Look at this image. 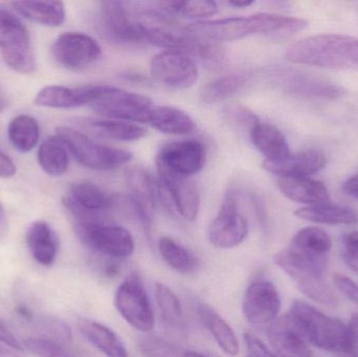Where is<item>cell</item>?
Masks as SVG:
<instances>
[{
	"instance_id": "1",
	"label": "cell",
	"mask_w": 358,
	"mask_h": 357,
	"mask_svg": "<svg viewBox=\"0 0 358 357\" xmlns=\"http://www.w3.org/2000/svg\"><path fill=\"white\" fill-rule=\"evenodd\" d=\"M308 21L271 13H257L248 17H231L217 20L198 21L183 27L200 39L213 42L235 41L252 35H294L306 29Z\"/></svg>"
},
{
	"instance_id": "2",
	"label": "cell",
	"mask_w": 358,
	"mask_h": 357,
	"mask_svg": "<svg viewBox=\"0 0 358 357\" xmlns=\"http://www.w3.org/2000/svg\"><path fill=\"white\" fill-rule=\"evenodd\" d=\"M286 318L299 335L317 349L343 354L348 351L347 325L323 314L315 306L296 300Z\"/></svg>"
},
{
	"instance_id": "3",
	"label": "cell",
	"mask_w": 358,
	"mask_h": 357,
	"mask_svg": "<svg viewBox=\"0 0 358 357\" xmlns=\"http://www.w3.org/2000/svg\"><path fill=\"white\" fill-rule=\"evenodd\" d=\"M275 262L303 295L322 305H336V295L326 282V261L311 259L289 247L278 253Z\"/></svg>"
},
{
	"instance_id": "4",
	"label": "cell",
	"mask_w": 358,
	"mask_h": 357,
	"mask_svg": "<svg viewBox=\"0 0 358 357\" xmlns=\"http://www.w3.org/2000/svg\"><path fill=\"white\" fill-rule=\"evenodd\" d=\"M351 38L338 34L304 38L287 48L285 58L294 64L330 69L347 68L352 66L349 61Z\"/></svg>"
},
{
	"instance_id": "5",
	"label": "cell",
	"mask_w": 358,
	"mask_h": 357,
	"mask_svg": "<svg viewBox=\"0 0 358 357\" xmlns=\"http://www.w3.org/2000/svg\"><path fill=\"white\" fill-rule=\"evenodd\" d=\"M56 132L76 161L88 169L113 171L127 165L134 157L129 151L99 144L73 128L59 127Z\"/></svg>"
},
{
	"instance_id": "6",
	"label": "cell",
	"mask_w": 358,
	"mask_h": 357,
	"mask_svg": "<svg viewBox=\"0 0 358 357\" xmlns=\"http://www.w3.org/2000/svg\"><path fill=\"white\" fill-rule=\"evenodd\" d=\"M82 242L106 259H127L136 249V241L127 228L108 221L76 224Z\"/></svg>"
},
{
	"instance_id": "7",
	"label": "cell",
	"mask_w": 358,
	"mask_h": 357,
	"mask_svg": "<svg viewBox=\"0 0 358 357\" xmlns=\"http://www.w3.org/2000/svg\"><path fill=\"white\" fill-rule=\"evenodd\" d=\"M115 309L128 325L149 333L155 328V314L142 279L136 272L130 274L115 293Z\"/></svg>"
},
{
	"instance_id": "8",
	"label": "cell",
	"mask_w": 358,
	"mask_h": 357,
	"mask_svg": "<svg viewBox=\"0 0 358 357\" xmlns=\"http://www.w3.org/2000/svg\"><path fill=\"white\" fill-rule=\"evenodd\" d=\"M0 52L4 62L21 73L36 69L31 39L27 27L8 10L0 8Z\"/></svg>"
},
{
	"instance_id": "9",
	"label": "cell",
	"mask_w": 358,
	"mask_h": 357,
	"mask_svg": "<svg viewBox=\"0 0 358 357\" xmlns=\"http://www.w3.org/2000/svg\"><path fill=\"white\" fill-rule=\"evenodd\" d=\"M90 107L103 119L145 124L149 123L155 105L148 96L107 85Z\"/></svg>"
},
{
	"instance_id": "10",
	"label": "cell",
	"mask_w": 358,
	"mask_h": 357,
	"mask_svg": "<svg viewBox=\"0 0 358 357\" xmlns=\"http://www.w3.org/2000/svg\"><path fill=\"white\" fill-rule=\"evenodd\" d=\"M248 221L240 212L237 195L231 191L225 195L218 214L208 226V240L217 249H234L248 238Z\"/></svg>"
},
{
	"instance_id": "11",
	"label": "cell",
	"mask_w": 358,
	"mask_h": 357,
	"mask_svg": "<svg viewBox=\"0 0 358 357\" xmlns=\"http://www.w3.org/2000/svg\"><path fill=\"white\" fill-rule=\"evenodd\" d=\"M281 306V297L273 282L254 281L244 293L242 314L252 328L266 331L279 319Z\"/></svg>"
},
{
	"instance_id": "12",
	"label": "cell",
	"mask_w": 358,
	"mask_h": 357,
	"mask_svg": "<svg viewBox=\"0 0 358 357\" xmlns=\"http://www.w3.org/2000/svg\"><path fill=\"white\" fill-rule=\"evenodd\" d=\"M62 203L75 224H87L106 221L105 214L113 207V198L96 184L80 182L71 187Z\"/></svg>"
},
{
	"instance_id": "13",
	"label": "cell",
	"mask_w": 358,
	"mask_h": 357,
	"mask_svg": "<svg viewBox=\"0 0 358 357\" xmlns=\"http://www.w3.org/2000/svg\"><path fill=\"white\" fill-rule=\"evenodd\" d=\"M150 73L159 83L176 89H187L197 82V65L191 57L174 50L155 54L150 62Z\"/></svg>"
},
{
	"instance_id": "14",
	"label": "cell",
	"mask_w": 358,
	"mask_h": 357,
	"mask_svg": "<svg viewBox=\"0 0 358 357\" xmlns=\"http://www.w3.org/2000/svg\"><path fill=\"white\" fill-rule=\"evenodd\" d=\"M206 147L197 140H178L164 145L157 157V167L185 177H192L203 169Z\"/></svg>"
},
{
	"instance_id": "15",
	"label": "cell",
	"mask_w": 358,
	"mask_h": 357,
	"mask_svg": "<svg viewBox=\"0 0 358 357\" xmlns=\"http://www.w3.org/2000/svg\"><path fill=\"white\" fill-rule=\"evenodd\" d=\"M52 54L62 66L69 69H81L96 63L102 56V48L90 36L69 31L55 40Z\"/></svg>"
},
{
	"instance_id": "16",
	"label": "cell",
	"mask_w": 358,
	"mask_h": 357,
	"mask_svg": "<svg viewBox=\"0 0 358 357\" xmlns=\"http://www.w3.org/2000/svg\"><path fill=\"white\" fill-rule=\"evenodd\" d=\"M101 25L107 37L121 43H140L146 41L145 27L134 18L124 2H101Z\"/></svg>"
},
{
	"instance_id": "17",
	"label": "cell",
	"mask_w": 358,
	"mask_h": 357,
	"mask_svg": "<svg viewBox=\"0 0 358 357\" xmlns=\"http://www.w3.org/2000/svg\"><path fill=\"white\" fill-rule=\"evenodd\" d=\"M159 188L169 197L176 212L187 221H195L200 209L197 186L191 177L176 175L157 167Z\"/></svg>"
},
{
	"instance_id": "18",
	"label": "cell",
	"mask_w": 358,
	"mask_h": 357,
	"mask_svg": "<svg viewBox=\"0 0 358 357\" xmlns=\"http://www.w3.org/2000/svg\"><path fill=\"white\" fill-rule=\"evenodd\" d=\"M107 85H86L71 88L50 85L42 88L35 96L36 105L56 109H73L90 105L98 100Z\"/></svg>"
},
{
	"instance_id": "19",
	"label": "cell",
	"mask_w": 358,
	"mask_h": 357,
	"mask_svg": "<svg viewBox=\"0 0 358 357\" xmlns=\"http://www.w3.org/2000/svg\"><path fill=\"white\" fill-rule=\"evenodd\" d=\"M278 75L282 87L300 98L336 100L345 94L340 86L301 71H282Z\"/></svg>"
},
{
	"instance_id": "20",
	"label": "cell",
	"mask_w": 358,
	"mask_h": 357,
	"mask_svg": "<svg viewBox=\"0 0 358 357\" xmlns=\"http://www.w3.org/2000/svg\"><path fill=\"white\" fill-rule=\"evenodd\" d=\"M250 133L252 144L264 156L263 166L277 165L289 156L287 140L275 126L259 121Z\"/></svg>"
},
{
	"instance_id": "21",
	"label": "cell",
	"mask_w": 358,
	"mask_h": 357,
	"mask_svg": "<svg viewBox=\"0 0 358 357\" xmlns=\"http://www.w3.org/2000/svg\"><path fill=\"white\" fill-rule=\"evenodd\" d=\"M277 186L286 198L309 205L330 203V195L327 187L310 177L282 176L278 178Z\"/></svg>"
},
{
	"instance_id": "22",
	"label": "cell",
	"mask_w": 358,
	"mask_h": 357,
	"mask_svg": "<svg viewBox=\"0 0 358 357\" xmlns=\"http://www.w3.org/2000/svg\"><path fill=\"white\" fill-rule=\"evenodd\" d=\"M266 331L277 357H313L308 343L292 326L286 316L278 319Z\"/></svg>"
},
{
	"instance_id": "23",
	"label": "cell",
	"mask_w": 358,
	"mask_h": 357,
	"mask_svg": "<svg viewBox=\"0 0 358 357\" xmlns=\"http://www.w3.org/2000/svg\"><path fill=\"white\" fill-rule=\"evenodd\" d=\"M78 329L84 339L106 357H130L121 337L102 323L90 319H79Z\"/></svg>"
},
{
	"instance_id": "24",
	"label": "cell",
	"mask_w": 358,
	"mask_h": 357,
	"mask_svg": "<svg viewBox=\"0 0 358 357\" xmlns=\"http://www.w3.org/2000/svg\"><path fill=\"white\" fill-rule=\"evenodd\" d=\"M327 165V157L322 151L309 149L302 152L290 153L287 159L277 165L263 166L266 171L282 177V176H296L309 177L321 171Z\"/></svg>"
},
{
	"instance_id": "25",
	"label": "cell",
	"mask_w": 358,
	"mask_h": 357,
	"mask_svg": "<svg viewBox=\"0 0 358 357\" xmlns=\"http://www.w3.org/2000/svg\"><path fill=\"white\" fill-rule=\"evenodd\" d=\"M155 302L159 308L162 325L170 335L185 337V319L176 293L164 283H155Z\"/></svg>"
},
{
	"instance_id": "26",
	"label": "cell",
	"mask_w": 358,
	"mask_h": 357,
	"mask_svg": "<svg viewBox=\"0 0 358 357\" xmlns=\"http://www.w3.org/2000/svg\"><path fill=\"white\" fill-rule=\"evenodd\" d=\"M27 243L34 259L42 266H52L59 254V238L45 221H35L27 231Z\"/></svg>"
},
{
	"instance_id": "27",
	"label": "cell",
	"mask_w": 358,
	"mask_h": 357,
	"mask_svg": "<svg viewBox=\"0 0 358 357\" xmlns=\"http://www.w3.org/2000/svg\"><path fill=\"white\" fill-rule=\"evenodd\" d=\"M198 316L223 354L231 357L239 354V342L235 331L218 312L206 304H200L198 306Z\"/></svg>"
},
{
	"instance_id": "28",
	"label": "cell",
	"mask_w": 358,
	"mask_h": 357,
	"mask_svg": "<svg viewBox=\"0 0 358 357\" xmlns=\"http://www.w3.org/2000/svg\"><path fill=\"white\" fill-rule=\"evenodd\" d=\"M294 215L305 221L327 226L355 224L358 222V213L355 210L343 205H332L331 203L301 207L294 212Z\"/></svg>"
},
{
	"instance_id": "29",
	"label": "cell",
	"mask_w": 358,
	"mask_h": 357,
	"mask_svg": "<svg viewBox=\"0 0 358 357\" xmlns=\"http://www.w3.org/2000/svg\"><path fill=\"white\" fill-rule=\"evenodd\" d=\"M149 124L157 131L173 136H185L196 129L194 119L182 109L173 106H155Z\"/></svg>"
},
{
	"instance_id": "30",
	"label": "cell",
	"mask_w": 358,
	"mask_h": 357,
	"mask_svg": "<svg viewBox=\"0 0 358 357\" xmlns=\"http://www.w3.org/2000/svg\"><path fill=\"white\" fill-rule=\"evenodd\" d=\"M331 247V238L323 228L307 226L294 235L290 249L311 259L327 261Z\"/></svg>"
},
{
	"instance_id": "31",
	"label": "cell",
	"mask_w": 358,
	"mask_h": 357,
	"mask_svg": "<svg viewBox=\"0 0 358 357\" xmlns=\"http://www.w3.org/2000/svg\"><path fill=\"white\" fill-rule=\"evenodd\" d=\"M10 4L24 18L46 27H60L66 17L64 3L61 1H17Z\"/></svg>"
},
{
	"instance_id": "32",
	"label": "cell",
	"mask_w": 358,
	"mask_h": 357,
	"mask_svg": "<svg viewBox=\"0 0 358 357\" xmlns=\"http://www.w3.org/2000/svg\"><path fill=\"white\" fill-rule=\"evenodd\" d=\"M129 196L152 212L157 203V184L148 170L140 166L129 167L125 172Z\"/></svg>"
},
{
	"instance_id": "33",
	"label": "cell",
	"mask_w": 358,
	"mask_h": 357,
	"mask_svg": "<svg viewBox=\"0 0 358 357\" xmlns=\"http://www.w3.org/2000/svg\"><path fill=\"white\" fill-rule=\"evenodd\" d=\"M248 75L243 73H233L220 75L206 83L200 90V99L208 104L229 100L237 94L248 82Z\"/></svg>"
},
{
	"instance_id": "34",
	"label": "cell",
	"mask_w": 358,
	"mask_h": 357,
	"mask_svg": "<svg viewBox=\"0 0 358 357\" xmlns=\"http://www.w3.org/2000/svg\"><path fill=\"white\" fill-rule=\"evenodd\" d=\"M157 247L163 261L179 274H191L197 270V258L176 239L169 236L162 237Z\"/></svg>"
},
{
	"instance_id": "35",
	"label": "cell",
	"mask_w": 358,
	"mask_h": 357,
	"mask_svg": "<svg viewBox=\"0 0 358 357\" xmlns=\"http://www.w3.org/2000/svg\"><path fill=\"white\" fill-rule=\"evenodd\" d=\"M86 126L98 136L122 142H134L147 136L145 128L117 119H90Z\"/></svg>"
},
{
	"instance_id": "36",
	"label": "cell",
	"mask_w": 358,
	"mask_h": 357,
	"mask_svg": "<svg viewBox=\"0 0 358 357\" xmlns=\"http://www.w3.org/2000/svg\"><path fill=\"white\" fill-rule=\"evenodd\" d=\"M40 167L48 175L59 177L66 173L69 166L66 147L57 136L44 140L38 151Z\"/></svg>"
},
{
	"instance_id": "37",
	"label": "cell",
	"mask_w": 358,
	"mask_h": 357,
	"mask_svg": "<svg viewBox=\"0 0 358 357\" xmlns=\"http://www.w3.org/2000/svg\"><path fill=\"white\" fill-rule=\"evenodd\" d=\"M8 136L15 149L22 153L29 152L39 140V124L31 115H17L8 124Z\"/></svg>"
},
{
	"instance_id": "38",
	"label": "cell",
	"mask_w": 358,
	"mask_h": 357,
	"mask_svg": "<svg viewBox=\"0 0 358 357\" xmlns=\"http://www.w3.org/2000/svg\"><path fill=\"white\" fill-rule=\"evenodd\" d=\"M159 8L167 14L189 19L206 18L218 13V4L210 0L163 1L159 2Z\"/></svg>"
},
{
	"instance_id": "39",
	"label": "cell",
	"mask_w": 358,
	"mask_h": 357,
	"mask_svg": "<svg viewBox=\"0 0 358 357\" xmlns=\"http://www.w3.org/2000/svg\"><path fill=\"white\" fill-rule=\"evenodd\" d=\"M24 347L38 357H80L67 344L48 337H29L25 340Z\"/></svg>"
},
{
	"instance_id": "40",
	"label": "cell",
	"mask_w": 358,
	"mask_h": 357,
	"mask_svg": "<svg viewBox=\"0 0 358 357\" xmlns=\"http://www.w3.org/2000/svg\"><path fill=\"white\" fill-rule=\"evenodd\" d=\"M140 349L145 357H182L178 348L157 335H147L140 341Z\"/></svg>"
},
{
	"instance_id": "41",
	"label": "cell",
	"mask_w": 358,
	"mask_h": 357,
	"mask_svg": "<svg viewBox=\"0 0 358 357\" xmlns=\"http://www.w3.org/2000/svg\"><path fill=\"white\" fill-rule=\"evenodd\" d=\"M39 326L41 331H43L45 335L44 337L56 340V341L67 344V345L73 340L71 328L58 319L46 316L39 323Z\"/></svg>"
},
{
	"instance_id": "42",
	"label": "cell",
	"mask_w": 358,
	"mask_h": 357,
	"mask_svg": "<svg viewBox=\"0 0 358 357\" xmlns=\"http://www.w3.org/2000/svg\"><path fill=\"white\" fill-rule=\"evenodd\" d=\"M342 257L349 268L358 274V232L347 233L343 237Z\"/></svg>"
},
{
	"instance_id": "43",
	"label": "cell",
	"mask_w": 358,
	"mask_h": 357,
	"mask_svg": "<svg viewBox=\"0 0 358 357\" xmlns=\"http://www.w3.org/2000/svg\"><path fill=\"white\" fill-rule=\"evenodd\" d=\"M225 111H227V117H229V119L241 127L248 128L250 132L259 122L258 117L255 115L254 112L248 110L245 107L240 106V105L229 106Z\"/></svg>"
},
{
	"instance_id": "44",
	"label": "cell",
	"mask_w": 358,
	"mask_h": 357,
	"mask_svg": "<svg viewBox=\"0 0 358 357\" xmlns=\"http://www.w3.org/2000/svg\"><path fill=\"white\" fill-rule=\"evenodd\" d=\"M243 340L246 348V357H277L254 333H244Z\"/></svg>"
},
{
	"instance_id": "45",
	"label": "cell",
	"mask_w": 358,
	"mask_h": 357,
	"mask_svg": "<svg viewBox=\"0 0 358 357\" xmlns=\"http://www.w3.org/2000/svg\"><path fill=\"white\" fill-rule=\"evenodd\" d=\"M334 281L338 291L358 306V284L344 275H334Z\"/></svg>"
},
{
	"instance_id": "46",
	"label": "cell",
	"mask_w": 358,
	"mask_h": 357,
	"mask_svg": "<svg viewBox=\"0 0 358 357\" xmlns=\"http://www.w3.org/2000/svg\"><path fill=\"white\" fill-rule=\"evenodd\" d=\"M348 328V357H358V314L351 316L350 322L347 325Z\"/></svg>"
},
{
	"instance_id": "47",
	"label": "cell",
	"mask_w": 358,
	"mask_h": 357,
	"mask_svg": "<svg viewBox=\"0 0 358 357\" xmlns=\"http://www.w3.org/2000/svg\"><path fill=\"white\" fill-rule=\"evenodd\" d=\"M16 173V166L12 159L0 151V178H10Z\"/></svg>"
},
{
	"instance_id": "48",
	"label": "cell",
	"mask_w": 358,
	"mask_h": 357,
	"mask_svg": "<svg viewBox=\"0 0 358 357\" xmlns=\"http://www.w3.org/2000/svg\"><path fill=\"white\" fill-rule=\"evenodd\" d=\"M0 342L10 346V347L14 348V349L19 350V351L22 350V345L19 343L18 340L14 337V335L1 322H0Z\"/></svg>"
},
{
	"instance_id": "49",
	"label": "cell",
	"mask_w": 358,
	"mask_h": 357,
	"mask_svg": "<svg viewBox=\"0 0 358 357\" xmlns=\"http://www.w3.org/2000/svg\"><path fill=\"white\" fill-rule=\"evenodd\" d=\"M343 192L358 201V174L351 176L342 186Z\"/></svg>"
},
{
	"instance_id": "50",
	"label": "cell",
	"mask_w": 358,
	"mask_h": 357,
	"mask_svg": "<svg viewBox=\"0 0 358 357\" xmlns=\"http://www.w3.org/2000/svg\"><path fill=\"white\" fill-rule=\"evenodd\" d=\"M349 61L351 65L358 66V38H351L350 45H349Z\"/></svg>"
},
{
	"instance_id": "51",
	"label": "cell",
	"mask_w": 358,
	"mask_h": 357,
	"mask_svg": "<svg viewBox=\"0 0 358 357\" xmlns=\"http://www.w3.org/2000/svg\"><path fill=\"white\" fill-rule=\"evenodd\" d=\"M254 3L255 1H250V0H231V1L227 2L229 6H233L235 8H248Z\"/></svg>"
},
{
	"instance_id": "52",
	"label": "cell",
	"mask_w": 358,
	"mask_h": 357,
	"mask_svg": "<svg viewBox=\"0 0 358 357\" xmlns=\"http://www.w3.org/2000/svg\"><path fill=\"white\" fill-rule=\"evenodd\" d=\"M6 226H8V220H6V212H4L3 207L0 203V234L6 232Z\"/></svg>"
},
{
	"instance_id": "53",
	"label": "cell",
	"mask_w": 358,
	"mask_h": 357,
	"mask_svg": "<svg viewBox=\"0 0 358 357\" xmlns=\"http://www.w3.org/2000/svg\"><path fill=\"white\" fill-rule=\"evenodd\" d=\"M17 312H18L19 316H22L23 319H27V320H31V319L33 318L31 310L25 307V306H19V307L17 308Z\"/></svg>"
},
{
	"instance_id": "54",
	"label": "cell",
	"mask_w": 358,
	"mask_h": 357,
	"mask_svg": "<svg viewBox=\"0 0 358 357\" xmlns=\"http://www.w3.org/2000/svg\"><path fill=\"white\" fill-rule=\"evenodd\" d=\"M0 357H20L17 356L14 352L10 351L8 348L2 347L0 346Z\"/></svg>"
},
{
	"instance_id": "55",
	"label": "cell",
	"mask_w": 358,
	"mask_h": 357,
	"mask_svg": "<svg viewBox=\"0 0 358 357\" xmlns=\"http://www.w3.org/2000/svg\"><path fill=\"white\" fill-rule=\"evenodd\" d=\"M182 357H208L206 354H200V352L189 351L187 354H183Z\"/></svg>"
},
{
	"instance_id": "56",
	"label": "cell",
	"mask_w": 358,
	"mask_h": 357,
	"mask_svg": "<svg viewBox=\"0 0 358 357\" xmlns=\"http://www.w3.org/2000/svg\"><path fill=\"white\" fill-rule=\"evenodd\" d=\"M6 107V101L3 96H0V111L3 110Z\"/></svg>"
}]
</instances>
